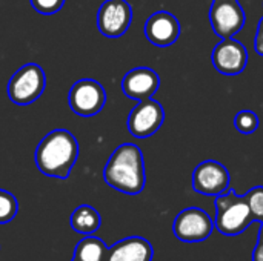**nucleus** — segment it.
Returning <instances> with one entry per match:
<instances>
[{
  "instance_id": "nucleus-1",
  "label": "nucleus",
  "mask_w": 263,
  "mask_h": 261,
  "mask_svg": "<svg viewBox=\"0 0 263 261\" xmlns=\"http://www.w3.org/2000/svg\"><path fill=\"white\" fill-rule=\"evenodd\" d=\"M103 178L112 189L137 195L145 189L146 174L140 148L134 143H123L114 149L103 169Z\"/></svg>"
},
{
  "instance_id": "nucleus-2",
  "label": "nucleus",
  "mask_w": 263,
  "mask_h": 261,
  "mask_svg": "<svg viewBox=\"0 0 263 261\" xmlns=\"http://www.w3.org/2000/svg\"><path fill=\"white\" fill-rule=\"evenodd\" d=\"M79 158L77 138L66 129H54L37 145L34 162L37 169L52 178L65 180L69 177Z\"/></svg>"
},
{
  "instance_id": "nucleus-3",
  "label": "nucleus",
  "mask_w": 263,
  "mask_h": 261,
  "mask_svg": "<svg viewBox=\"0 0 263 261\" xmlns=\"http://www.w3.org/2000/svg\"><path fill=\"white\" fill-rule=\"evenodd\" d=\"M254 222L250 206L243 197H239L233 189H227L216 197V229L227 237L242 234Z\"/></svg>"
},
{
  "instance_id": "nucleus-4",
  "label": "nucleus",
  "mask_w": 263,
  "mask_h": 261,
  "mask_svg": "<svg viewBox=\"0 0 263 261\" xmlns=\"http://www.w3.org/2000/svg\"><path fill=\"white\" fill-rule=\"evenodd\" d=\"M46 77L37 63H26L18 68L8 82V97L18 106L34 103L45 91Z\"/></svg>"
},
{
  "instance_id": "nucleus-5",
  "label": "nucleus",
  "mask_w": 263,
  "mask_h": 261,
  "mask_svg": "<svg viewBox=\"0 0 263 261\" xmlns=\"http://www.w3.org/2000/svg\"><path fill=\"white\" fill-rule=\"evenodd\" d=\"M68 103L71 111L77 115L94 117L103 109L106 103L105 88L97 80L82 78L72 85L68 95Z\"/></svg>"
},
{
  "instance_id": "nucleus-6",
  "label": "nucleus",
  "mask_w": 263,
  "mask_h": 261,
  "mask_svg": "<svg viewBox=\"0 0 263 261\" xmlns=\"http://www.w3.org/2000/svg\"><path fill=\"white\" fill-rule=\"evenodd\" d=\"M214 222L208 212L199 208H186L174 220L173 232L179 242L202 243L213 234Z\"/></svg>"
},
{
  "instance_id": "nucleus-7",
  "label": "nucleus",
  "mask_w": 263,
  "mask_h": 261,
  "mask_svg": "<svg viewBox=\"0 0 263 261\" xmlns=\"http://www.w3.org/2000/svg\"><path fill=\"white\" fill-rule=\"evenodd\" d=\"M163 120V106L153 98H146L131 109L128 117V131L136 138H148L160 129Z\"/></svg>"
},
{
  "instance_id": "nucleus-8",
  "label": "nucleus",
  "mask_w": 263,
  "mask_h": 261,
  "mask_svg": "<svg viewBox=\"0 0 263 261\" xmlns=\"http://www.w3.org/2000/svg\"><path fill=\"white\" fill-rule=\"evenodd\" d=\"M133 22V8L126 0H105L97 11V28L102 35H123Z\"/></svg>"
},
{
  "instance_id": "nucleus-9",
  "label": "nucleus",
  "mask_w": 263,
  "mask_h": 261,
  "mask_svg": "<svg viewBox=\"0 0 263 261\" xmlns=\"http://www.w3.org/2000/svg\"><path fill=\"white\" fill-rule=\"evenodd\" d=\"M213 31L220 38H231L247 22V14L237 0H214L210 9Z\"/></svg>"
},
{
  "instance_id": "nucleus-10",
  "label": "nucleus",
  "mask_w": 263,
  "mask_h": 261,
  "mask_svg": "<svg viewBox=\"0 0 263 261\" xmlns=\"http://www.w3.org/2000/svg\"><path fill=\"white\" fill-rule=\"evenodd\" d=\"M230 183L228 169L216 160L202 162L193 172V188L202 195L217 197L230 188Z\"/></svg>"
},
{
  "instance_id": "nucleus-11",
  "label": "nucleus",
  "mask_w": 263,
  "mask_h": 261,
  "mask_svg": "<svg viewBox=\"0 0 263 261\" xmlns=\"http://www.w3.org/2000/svg\"><path fill=\"white\" fill-rule=\"evenodd\" d=\"M213 66L223 75H239L248 63V51L245 45L233 38H222L211 54Z\"/></svg>"
},
{
  "instance_id": "nucleus-12",
  "label": "nucleus",
  "mask_w": 263,
  "mask_h": 261,
  "mask_svg": "<svg viewBox=\"0 0 263 261\" xmlns=\"http://www.w3.org/2000/svg\"><path fill=\"white\" fill-rule=\"evenodd\" d=\"M145 35L156 46H171L180 37V22L168 11H157L145 22Z\"/></svg>"
},
{
  "instance_id": "nucleus-13",
  "label": "nucleus",
  "mask_w": 263,
  "mask_h": 261,
  "mask_svg": "<svg viewBox=\"0 0 263 261\" xmlns=\"http://www.w3.org/2000/svg\"><path fill=\"white\" fill-rule=\"evenodd\" d=\"M160 86L159 74L151 68H134L128 71L122 80V91L131 100H146L153 98Z\"/></svg>"
},
{
  "instance_id": "nucleus-14",
  "label": "nucleus",
  "mask_w": 263,
  "mask_h": 261,
  "mask_svg": "<svg viewBox=\"0 0 263 261\" xmlns=\"http://www.w3.org/2000/svg\"><path fill=\"white\" fill-rule=\"evenodd\" d=\"M154 249L143 237H128L108 248L105 261H153Z\"/></svg>"
},
{
  "instance_id": "nucleus-15",
  "label": "nucleus",
  "mask_w": 263,
  "mask_h": 261,
  "mask_svg": "<svg viewBox=\"0 0 263 261\" xmlns=\"http://www.w3.org/2000/svg\"><path fill=\"white\" fill-rule=\"evenodd\" d=\"M69 226L74 232L82 235H92L102 226V217L89 205H82L74 209L69 217Z\"/></svg>"
},
{
  "instance_id": "nucleus-16",
  "label": "nucleus",
  "mask_w": 263,
  "mask_h": 261,
  "mask_svg": "<svg viewBox=\"0 0 263 261\" xmlns=\"http://www.w3.org/2000/svg\"><path fill=\"white\" fill-rule=\"evenodd\" d=\"M108 246L94 235H85L74 249V258L80 261H105Z\"/></svg>"
},
{
  "instance_id": "nucleus-17",
  "label": "nucleus",
  "mask_w": 263,
  "mask_h": 261,
  "mask_svg": "<svg viewBox=\"0 0 263 261\" xmlns=\"http://www.w3.org/2000/svg\"><path fill=\"white\" fill-rule=\"evenodd\" d=\"M17 212H18L17 198L11 192L0 189V225H6L12 222L17 217Z\"/></svg>"
},
{
  "instance_id": "nucleus-18",
  "label": "nucleus",
  "mask_w": 263,
  "mask_h": 261,
  "mask_svg": "<svg viewBox=\"0 0 263 261\" xmlns=\"http://www.w3.org/2000/svg\"><path fill=\"white\" fill-rule=\"evenodd\" d=\"M234 126L240 134L250 135L259 129V117L253 111H248V109L240 111L234 117Z\"/></svg>"
},
{
  "instance_id": "nucleus-19",
  "label": "nucleus",
  "mask_w": 263,
  "mask_h": 261,
  "mask_svg": "<svg viewBox=\"0 0 263 261\" xmlns=\"http://www.w3.org/2000/svg\"><path fill=\"white\" fill-rule=\"evenodd\" d=\"M254 222H263V186H256L245 194Z\"/></svg>"
},
{
  "instance_id": "nucleus-20",
  "label": "nucleus",
  "mask_w": 263,
  "mask_h": 261,
  "mask_svg": "<svg viewBox=\"0 0 263 261\" xmlns=\"http://www.w3.org/2000/svg\"><path fill=\"white\" fill-rule=\"evenodd\" d=\"M65 5V0H31V6L42 15H52L59 12Z\"/></svg>"
},
{
  "instance_id": "nucleus-21",
  "label": "nucleus",
  "mask_w": 263,
  "mask_h": 261,
  "mask_svg": "<svg viewBox=\"0 0 263 261\" xmlns=\"http://www.w3.org/2000/svg\"><path fill=\"white\" fill-rule=\"evenodd\" d=\"M254 48L259 55H263V17L259 22L257 32H256V40H254Z\"/></svg>"
},
{
  "instance_id": "nucleus-22",
  "label": "nucleus",
  "mask_w": 263,
  "mask_h": 261,
  "mask_svg": "<svg viewBox=\"0 0 263 261\" xmlns=\"http://www.w3.org/2000/svg\"><path fill=\"white\" fill-rule=\"evenodd\" d=\"M253 261H263V245L257 243L253 251Z\"/></svg>"
},
{
  "instance_id": "nucleus-23",
  "label": "nucleus",
  "mask_w": 263,
  "mask_h": 261,
  "mask_svg": "<svg viewBox=\"0 0 263 261\" xmlns=\"http://www.w3.org/2000/svg\"><path fill=\"white\" fill-rule=\"evenodd\" d=\"M259 243L263 245V222H262V226H260V232H259Z\"/></svg>"
},
{
  "instance_id": "nucleus-24",
  "label": "nucleus",
  "mask_w": 263,
  "mask_h": 261,
  "mask_svg": "<svg viewBox=\"0 0 263 261\" xmlns=\"http://www.w3.org/2000/svg\"><path fill=\"white\" fill-rule=\"evenodd\" d=\"M71 261H80V260H77V258H74V257H72V260Z\"/></svg>"
}]
</instances>
